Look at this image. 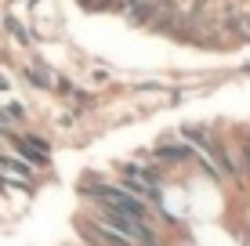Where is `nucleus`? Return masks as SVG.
<instances>
[{
    "label": "nucleus",
    "mask_w": 250,
    "mask_h": 246,
    "mask_svg": "<svg viewBox=\"0 0 250 246\" xmlns=\"http://www.w3.org/2000/svg\"><path fill=\"white\" fill-rule=\"evenodd\" d=\"M0 91H7V80H4V76H0Z\"/></svg>",
    "instance_id": "nucleus-7"
},
{
    "label": "nucleus",
    "mask_w": 250,
    "mask_h": 246,
    "mask_svg": "<svg viewBox=\"0 0 250 246\" xmlns=\"http://www.w3.org/2000/svg\"><path fill=\"white\" fill-rule=\"evenodd\" d=\"M232 29H236L243 40H250V15H236V19H232Z\"/></svg>",
    "instance_id": "nucleus-4"
},
{
    "label": "nucleus",
    "mask_w": 250,
    "mask_h": 246,
    "mask_svg": "<svg viewBox=\"0 0 250 246\" xmlns=\"http://www.w3.org/2000/svg\"><path fill=\"white\" fill-rule=\"evenodd\" d=\"M25 76H29L37 87H51V83H58V76L47 73V69H40V65H25Z\"/></svg>",
    "instance_id": "nucleus-3"
},
{
    "label": "nucleus",
    "mask_w": 250,
    "mask_h": 246,
    "mask_svg": "<svg viewBox=\"0 0 250 246\" xmlns=\"http://www.w3.org/2000/svg\"><path fill=\"white\" fill-rule=\"evenodd\" d=\"M239 152H243V159H247V174L243 177H250V138L243 141V149H239Z\"/></svg>",
    "instance_id": "nucleus-6"
},
{
    "label": "nucleus",
    "mask_w": 250,
    "mask_h": 246,
    "mask_svg": "<svg viewBox=\"0 0 250 246\" xmlns=\"http://www.w3.org/2000/svg\"><path fill=\"white\" fill-rule=\"evenodd\" d=\"M192 156V149L188 145H160L156 149V159H163V163H182V159Z\"/></svg>",
    "instance_id": "nucleus-2"
},
{
    "label": "nucleus",
    "mask_w": 250,
    "mask_h": 246,
    "mask_svg": "<svg viewBox=\"0 0 250 246\" xmlns=\"http://www.w3.org/2000/svg\"><path fill=\"white\" fill-rule=\"evenodd\" d=\"M83 196L91 203H98V210L116 217H134V221H149V207L142 199H134L131 192H124L120 185H87Z\"/></svg>",
    "instance_id": "nucleus-1"
},
{
    "label": "nucleus",
    "mask_w": 250,
    "mask_h": 246,
    "mask_svg": "<svg viewBox=\"0 0 250 246\" xmlns=\"http://www.w3.org/2000/svg\"><path fill=\"white\" fill-rule=\"evenodd\" d=\"M7 29H11V37L19 40V44H29V37H25V29H22V25L15 22V19H7Z\"/></svg>",
    "instance_id": "nucleus-5"
}]
</instances>
